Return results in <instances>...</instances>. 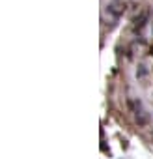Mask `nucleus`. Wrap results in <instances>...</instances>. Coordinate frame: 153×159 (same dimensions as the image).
Segmentation results:
<instances>
[{
    "mask_svg": "<svg viewBox=\"0 0 153 159\" xmlns=\"http://www.w3.org/2000/svg\"><path fill=\"white\" fill-rule=\"evenodd\" d=\"M123 11H125V6H123V2H120V0H110L107 4V13L112 15V19H116V21L123 15Z\"/></svg>",
    "mask_w": 153,
    "mask_h": 159,
    "instance_id": "f257e3e1",
    "label": "nucleus"
},
{
    "mask_svg": "<svg viewBox=\"0 0 153 159\" xmlns=\"http://www.w3.org/2000/svg\"><path fill=\"white\" fill-rule=\"evenodd\" d=\"M136 122H138V125H146L147 124V118L144 116L142 111H136Z\"/></svg>",
    "mask_w": 153,
    "mask_h": 159,
    "instance_id": "f03ea898",
    "label": "nucleus"
},
{
    "mask_svg": "<svg viewBox=\"0 0 153 159\" xmlns=\"http://www.w3.org/2000/svg\"><path fill=\"white\" fill-rule=\"evenodd\" d=\"M138 67H140V69H136V77H140V79L146 77V69H144V66H138Z\"/></svg>",
    "mask_w": 153,
    "mask_h": 159,
    "instance_id": "7ed1b4c3",
    "label": "nucleus"
}]
</instances>
